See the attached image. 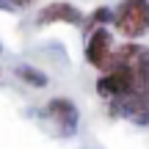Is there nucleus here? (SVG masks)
I'll list each match as a JSON object with an SVG mask.
<instances>
[{
  "label": "nucleus",
  "mask_w": 149,
  "mask_h": 149,
  "mask_svg": "<svg viewBox=\"0 0 149 149\" xmlns=\"http://www.w3.org/2000/svg\"><path fill=\"white\" fill-rule=\"evenodd\" d=\"M111 31L124 42H138L149 36V0H119L113 8Z\"/></svg>",
  "instance_id": "1"
},
{
  "label": "nucleus",
  "mask_w": 149,
  "mask_h": 149,
  "mask_svg": "<svg viewBox=\"0 0 149 149\" xmlns=\"http://www.w3.org/2000/svg\"><path fill=\"white\" fill-rule=\"evenodd\" d=\"M42 119L50 122L53 133L58 138H72L80 127V111L69 97H53V100L44 102L42 108Z\"/></svg>",
  "instance_id": "2"
},
{
  "label": "nucleus",
  "mask_w": 149,
  "mask_h": 149,
  "mask_svg": "<svg viewBox=\"0 0 149 149\" xmlns=\"http://www.w3.org/2000/svg\"><path fill=\"white\" fill-rule=\"evenodd\" d=\"M105 102L111 119H127L135 127H149V91H130L124 97H113Z\"/></svg>",
  "instance_id": "3"
},
{
  "label": "nucleus",
  "mask_w": 149,
  "mask_h": 149,
  "mask_svg": "<svg viewBox=\"0 0 149 149\" xmlns=\"http://www.w3.org/2000/svg\"><path fill=\"white\" fill-rule=\"evenodd\" d=\"M113 47H116V36L108 25L94 28L91 33H86V47H83V58L88 66H94L97 72H108L111 69V58H113Z\"/></svg>",
  "instance_id": "4"
},
{
  "label": "nucleus",
  "mask_w": 149,
  "mask_h": 149,
  "mask_svg": "<svg viewBox=\"0 0 149 149\" xmlns=\"http://www.w3.org/2000/svg\"><path fill=\"white\" fill-rule=\"evenodd\" d=\"M83 22V11L69 0H50L47 6H42L36 14V25L47 28V25H80Z\"/></svg>",
  "instance_id": "5"
},
{
  "label": "nucleus",
  "mask_w": 149,
  "mask_h": 149,
  "mask_svg": "<svg viewBox=\"0 0 149 149\" xmlns=\"http://www.w3.org/2000/svg\"><path fill=\"white\" fill-rule=\"evenodd\" d=\"M14 74H17V80H22V83L31 86V88H47V86H50L47 72L39 69V66H33V64H17Z\"/></svg>",
  "instance_id": "6"
},
{
  "label": "nucleus",
  "mask_w": 149,
  "mask_h": 149,
  "mask_svg": "<svg viewBox=\"0 0 149 149\" xmlns=\"http://www.w3.org/2000/svg\"><path fill=\"white\" fill-rule=\"evenodd\" d=\"M111 19H113V8H111V6H94L88 14H83L80 31H83V36H86V33H91L94 28H100V25L111 28Z\"/></svg>",
  "instance_id": "7"
},
{
  "label": "nucleus",
  "mask_w": 149,
  "mask_h": 149,
  "mask_svg": "<svg viewBox=\"0 0 149 149\" xmlns=\"http://www.w3.org/2000/svg\"><path fill=\"white\" fill-rule=\"evenodd\" d=\"M8 3H11V8H14V11H19V8H28V6H33L36 0H8Z\"/></svg>",
  "instance_id": "8"
},
{
  "label": "nucleus",
  "mask_w": 149,
  "mask_h": 149,
  "mask_svg": "<svg viewBox=\"0 0 149 149\" xmlns=\"http://www.w3.org/2000/svg\"><path fill=\"white\" fill-rule=\"evenodd\" d=\"M0 11H8V14H11L14 8H11V3H8V0H0Z\"/></svg>",
  "instance_id": "9"
},
{
  "label": "nucleus",
  "mask_w": 149,
  "mask_h": 149,
  "mask_svg": "<svg viewBox=\"0 0 149 149\" xmlns=\"http://www.w3.org/2000/svg\"><path fill=\"white\" fill-rule=\"evenodd\" d=\"M0 74H3V69H0Z\"/></svg>",
  "instance_id": "10"
}]
</instances>
